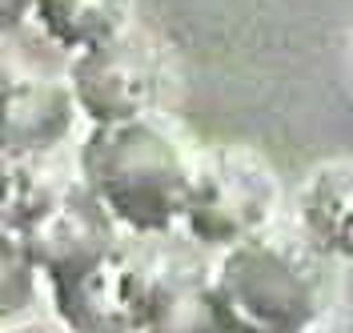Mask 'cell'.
Wrapping results in <instances>:
<instances>
[{"mask_svg":"<svg viewBox=\"0 0 353 333\" xmlns=\"http://www.w3.org/2000/svg\"><path fill=\"white\" fill-rule=\"evenodd\" d=\"M197 149L169 117L149 112L121 125H88L77 169L81 185L132 237H161L181 225Z\"/></svg>","mask_w":353,"mask_h":333,"instance_id":"obj_1","label":"cell"},{"mask_svg":"<svg viewBox=\"0 0 353 333\" xmlns=\"http://www.w3.org/2000/svg\"><path fill=\"white\" fill-rule=\"evenodd\" d=\"M313 245L269 225L221 249L209 289L221 333H313L330 313V273Z\"/></svg>","mask_w":353,"mask_h":333,"instance_id":"obj_2","label":"cell"},{"mask_svg":"<svg viewBox=\"0 0 353 333\" xmlns=\"http://www.w3.org/2000/svg\"><path fill=\"white\" fill-rule=\"evenodd\" d=\"M281 209V177L249 145H213L193 161L181 225L205 249H229L273 225Z\"/></svg>","mask_w":353,"mask_h":333,"instance_id":"obj_3","label":"cell"},{"mask_svg":"<svg viewBox=\"0 0 353 333\" xmlns=\"http://www.w3.org/2000/svg\"><path fill=\"white\" fill-rule=\"evenodd\" d=\"M65 77L88 125H121L161 112L165 61L153 41H145L132 28L97 48L72 52Z\"/></svg>","mask_w":353,"mask_h":333,"instance_id":"obj_4","label":"cell"},{"mask_svg":"<svg viewBox=\"0 0 353 333\" xmlns=\"http://www.w3.org/2000/svg\"><path fill=\"white\" fill-rule=\"evenodd\" d=\"M145 257L117 245L85 269L48 281L52 313L68 333H137Z\"/></svg>","mask_w":353,"mask_h":333,"instance_id":"obj_5","label":"cell"},{"mask_svg":"<svg viewBox=\"0 0 353 333\" xmlns=\"http://www.w3.org/2000/svg\"><path fill=\"white\" fill-rule=\"evenodd\" d=\"M121 233L125 229L109 217V209L92 197L81 181H72L65 197L57 201L37 225L24 229L21 241L28 261L37 265V273L48 285V281L68 277V273L85 269L88 261L112 253L117 245H125Z\"/></svg>","mask_w":353,"mask_h":333,"instance_id":"obj_6","label":"cell"},{"mask_svg":"<svg viewBox=\"0 0 353 333\" xmlns=\"http://www.w3.org/2000/svg\"><path fill=\"white\" fill-rule=\"evenodd\" d=\"M137 333H221L209 265L189 253H149Z\"/></svg>","mask_w":353,"mask_h":333,"instance_id":"obj_7","label":"cell"},{"mask_svg":"<svg viewBox=\"0 0 353 333\" xmlns=\"http://www.w3.org/2000/svg\"><path fill=\"white\" fill-rule=\"evenodd\" d=\"M77 121H81V109H77L68 77L21 72L8 92L4 117H0V145L32 157H48L68 141Z\"/></svg>","mask_w":353,"mask_h":333,"instance_id":"obj_8","label":"cell"},{"mask_svg":"<svg viewBox=\"0 0 353 333\" xmlns=\"http://www.w3.org/2000/svg\"><path fill=\"white\" fill-rule=\"evenodd\" d=\"M297 233L321 257L353 261V157L313 165L297 189Z\"/></svg>","mask_w":353,"mask_h":333,"instance_id":"obj_9","label":"cell"},{"mask_svg":"<svg viewBox=\"0 0 353 333\" xmlns=\"http://www.w3.org/2000/svg\"><path fill=\"white\" fill-rule=\"evenodd\" d=\"M68 185L48 157H32L0 145V229L24 233L68 193Z\"/></svg>","mask_w":353,"mask_h":333,"instance_id":"obj_10","label":"cell"},{"mask_svg":"<svg viewBox=\"0 0 353 333\" xmlns=\"http://www.w3.org/2000/svg\"><path fill=\"white\" fill-rule=\"evenodd\" d=\"M32 21L52 45L85 52L129 32L132 0H32Z\"/></svg>","mask_w":353,"mask_h":333,"instance_id":"obj_11","label":"cell"},{"mask_svg":"<svg viewBox=\"0 0 353 333\" xmlns=\"http://www.w3.org/2000/svg\"><path fill=\"white\" fill-rule=\"evenodd\" d=\"M41 281L44 277L28 261L21 233L0 229V325H8V321H17L32 310Z\"/></svg>","mask_w":353,"mask_h":333,"instance_id":"obj_12","label":"cell"},{"mask_svg":"<svg viewBox=\"0 0 353 333\" xmlns=\"http://www.w3.org/2000/svg\"><path fill=\"white\" fill-rule=\"evenodd\" d=\"M28 17H32V0H0V37L21 28Z\"/></svg>","mask_w":353,"mask_h":333,"instance_id":"obj_13","label":"cell"},{"mask_svg":"<svg viewBox=\"0 0 353 333\" xmlns=\"http://www.w3.org/2000/svg\"><path fill=\"white\" fill-rule=\"evenodd\" d=\"M0 333H68L61 321H37V317H17V321H8Z\"/></svg>","mask_w":353,"mask_h":333,"instance_id":"obj_14","label":"cell"},{"mask_svg":"<svg viewBox=\"0 0 353 333\" xmlns=\"http://www.w3.org/2000/svg\"><path fill=\"white\" fill-rule=\"evenodd\" d=\"M17 65L8 61V52L0 48V117H4V105H8V92H12V85H17Z\"/></svg>","mask_w":353,"mask_h":333,"instance_id":"obj_15","label":"cell"}]
</instances>
